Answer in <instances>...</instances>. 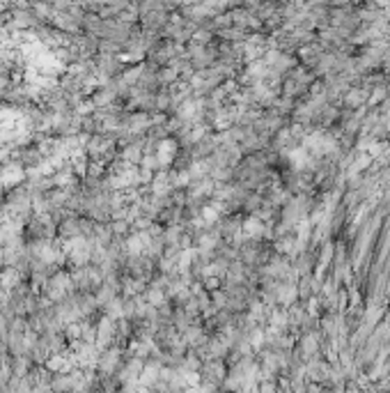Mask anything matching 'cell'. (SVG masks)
<instances>
[{"mask_svg":"<svg viewBox=\"0 0 390 393\" xmlns=\"http://www.w3.org/2000/svg\"><path fill=\"white\" fill-rule=\"evenodd\" d=\"M81 233V214H69L58 224V237L60 239H74Z\"/></svg>","mask_w":390,"mask_h":393,"instance_id":"2","label":"cell"},{"mask_svg":"<svg viewBox=\"0 0 390 393\" xmlns=\"http://www.w3.org/2000/svg\"><path fill=\"white\" fill-rule=\"evenodd\" d=\"M170 19H173V12H168V10H151V12H147V14L141 16L138 25H141L143 30L158 32V35L163 37V28L170 23Z\"/></svg>","mask_w":390,"mask_h":393,"instance_id":"1","label":"cell"}]
</instances>
